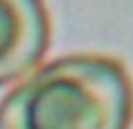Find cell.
<instances>
[{
  "label": "cell",
  "instance_id": "cell-2",
  "mask_svg": "<svg viewBox=\"0 0 133 129\" xmlns=\"http://www.w3.org/2000/svg\"><path fill=\"white\" fill-rule=\"evenodd\" d=\"M50 42L44 0H0V85L39 64Z\"/></svg>",
  "mask_w": 133,
  "mask_h": 129
},
{
  "label": "cell",
  "instance_id": "cell-1",
  "mask_svg": "<svg viewBox=\"0 0 133 129\" xmlns=\"http://www.w3.org/2000/svg\"><path fill=\"white\" fill-rule=\"evenodd\" d=\"M133 81L109 55H65L37 68L0 103V129H129Z\"/></svg>",
  "mask_w": 133,
  "mask_h": 129
}]
</instances>
